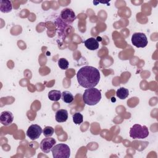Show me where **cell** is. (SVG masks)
Masks as SVG:
<instances>
[{
  "instance_id": "obj_18",
  "label": "cell",
  "mask_w": 158,
  "mask_h": 158,
  "mask_svg": "<svg viewBox=\"0 0 158 158\" xmlns=\"http://www.w3.org/2000/svg\"><path fill=\"white\" fill-rule=\"evenodd\" d=\"M54 132V128L50 126L46 127L43 130V135L46 137H51V136H52Z\"/></svg>"
},
{
  "instance_id": "obj_12",
  "label": "cell",
  "mask_w": 158,
  "mask_h": 158,
  "mask_svg": "<svg viewBox=\"0 0 158 158\" xmlns=\"http://www.w3.org/2000/svg\"><path fill=\"white\" fill-rule=\"evenodd\" d=\"M12 9V2L8 0L0 1V10L2 13L10 12Z\"/></svg>"
},
{
  "instance_id": "obj_7",
  "label": "cell",
  "mask_w": 158,
  "mask_h": 158,
  "mask_svg": "<svg viewBox=\"0 0 158 158\" xmlns=\"http://www.w3.org/2000/svg\"><path fill=\"white\" fill-rule=\"evenodd\" d=\"M56 143V141L54 138L51 137H46V138L42 139L40 143V147L41 150L43 152L48 154L52 150L53 146L55 145Z\"/></svg>"
},
{
  "instance_id": "obj_6",
  "label": "cell",
  "mask_w": 158,
  "mask_h": 158,
  "mask_svg": "<svg viewBox=\"0 0 158 158\" xmlns=\"http://www.w3.org/2000/svg\"><path fill=\"white\" fill-rule=\"evenodd\" d=\"M76 19V15L74 11L70 8H65L62 10L59 15V20L67 25L72 24Z\"/></svg>"
},
{
  "instance_id": "obj_14",
  "label": "cell",
  "mask_w": 158,
  "mask_h": 158,
  "mask_svg": "<svg viewBox=\"0 0 158 158\" xmlns=\"http://www.w3.org/2000/svg\"><path fill=\"white\" fill-rule=\"evenodd\" d=\"M61 99L62 101L67 104H70L72 102V101L74 99V97L73 94L69 91H64L62 93L61 95Z\"/></svg>"
},
{
  "instance_id": "obj_16",
  "label": "cell",
  "mask_w": 158,
  "mask_h": 158,
  "mask_svg": "<svg viewBox=\"0 0 158 158\" xmlns=\"http://www.w3.org/2000/svg\"><path fill=\"white\" fill-rule=\"evenodd\" d=\"M72 119H73V122H74L75 124L80 125L83 121V117L81 113L76 112L73 115Z\"/></svg>"
},
{
  "instance_id": "obj_9",
  "label": "cell",
  "mask_w": 158,
  "mask_h": 158,
  "mask_svg": "<svg viewBox=\"0 0 158 158\" xmlns=\"http://www.w3.org/2000/svg\"><path fill=\"white\" fill-rule=\"evenodd\" d=\"M14 115L9 110H5L1 112L0 115V122L5 126H7L12 123Z\"/></svg>"
},
{
  "instance_id": "obj_4",
  "label": "cell",
  "mask_w": 158,
  "mask_h": 158,
  "mask_svg": "<svg viewBox=\"0 0 158 158\" xmlns=\"http://www.w3.org/2000/svg\"><path fill=\"white\" fill-rule=\"evenodd\" d=\"M148 135L149 130L145 125L135 124L130 130V136L133 139H143Z\"/></svg>"
},
{
  "instance_id": "obj_1",
  "label": "cell",
  "mask_w": 158,
  "mask_h": 158,
  "mask_svg": "<svg viewBox=\"0 0 158 158\" xmlns=\"http://www.w3.org/2000/svg\"><path fill=\"white\" fill-rule=\"evenodd\" d=\"M100 77L99 70L89 65L80 68L77 73V81L79 85L85 88L95 87L98 84Z\"/></svg>"
},
{
  "instance_id": "obj_10",
  "label": "cell",
  "mask_w": 158,
  "mask_h": 158,
  "mask_svg": "<svg viewBox=\"0 0 158 158\" xmlns=\"http://www.w3.org/2000/svg\"><path fill=\"white\" fill-rule=\"evenodd\" d=\"M85 47L91 51H94L99 48V43L94 38H89L83 41Z\"/></svg>"
},
{
  "instance_id": "obj_13",
  "label": "cell",
  "mask_w": 158,
  "mask_h": 158,
  "mask_svg": "<svg viewBox=\"0 0 158 158\" xmlns=\"http://www.w3.org/2000/svg\"><path fill=\"white\" fill-rule=\"evenodd\" d=\"M62 93L59 90H51L48 93V98L51 101H58L61 98Z\"/></svg>"
},
{
  "instance_id": "obj_11",
  "label": "cell",
  "mask_w": 158,
  "mask_h": 158,
  "mask_svg": "<svg viewBox=\"0 0 158 158\" xmlns=\"http://www.w3.org/2000/svg\"><path fill=\"white\" fill-rule=\"evenodd\" d=\"M56 120L57 122H65L68 118V112L65 109H59L58 110L55 115Z\"/></svg>"
},
{
  "instance_id": "obj_17",
  "label": "cell",
  "mask_w": 158,
  "mask_h": 158,
  "mask_svg": "<svg viewBox=\"0 0 158 158\" xmlns=\"http://www.w3.org/2000/svg\"><path fill=\"white\" fill-rule=\"evenodd\" d=\"M69 61L65 58H60L58 60V65L62 70H67L69 67Z\"/></svg>"
},
{
  "instance_id": "obj_2",
  "label": "cell",
  "mask_w": 158,
  "mask_h": 158,
  "mask_svg": "<svg viewBox=\"0 0 158 158\" xmlns=\"http://www.w3.org/2000/svg\"><path fill=\"white\" fill-rule=\"evenodd\" d=\"M101 99V91L94 88H87L83 94V102L89 106H94L97 104Z\"/></svg>"
},
{
  "instance_id": "obj_3",
  "label": "cell",
  "mask_w": 158,
  "mask_h": 158,
  "mask_svg": "<svg viewBox=\"0 0 158 158\" xmlns=\"http://www.w3.org/2000/svg\"><path fill=\"white\" fill-rule=\"evenodd\" d=\"M51 151L54 158H69L70 156V149L64 143L54 145Z\"/></svg>"
},
{
  "instance_id": "obj_8",
  "label": "cell",
  "mask_w": 158,
  "mask_h": 158,
  "mask_svg": "<svg viewBox=\"0 0 158 158\" xmlns=\"http://www.w3.org/2000/svg\"><path fill=\"white\" fill-rule=\"evenodd\" d=\"M43 130L40 125L33 124L28 127L27 131V135L30 139L35 140L39 138Z\"/></svg>"
},
{
  "instance_id": "obj_15",
  "label": "cell",
  "mask_w": 158,
  "mask_h": 158,
  "mask_svg": "<svg viewBox=\"0 0 158 158\" xmlns=\"http://www.w3.org/2000/svg\"><path fill=\"white\" fill-rule=\"evenodd\" d=\"M128 94H129L128 89L123 87H121L118 88L116 91L117 96L120 99H126L128 96Z\"/></svg>"
},
{
  "instance_id": "obj_5",
  "label": "cell",
  "mask_w": 158,
  "mask_h": 158,
  "mask_svg": "<svg viewBox=\"0 0 158 158\" xmlns=\"http://www.w3.org/2000/svg\"><path fill=\"white\" fill-rule=\"evenodd\" d=\"M131 43L136 48H144L148 43V38L143 33H134L131 36Z\"/></svg>"
}]
</instances>
